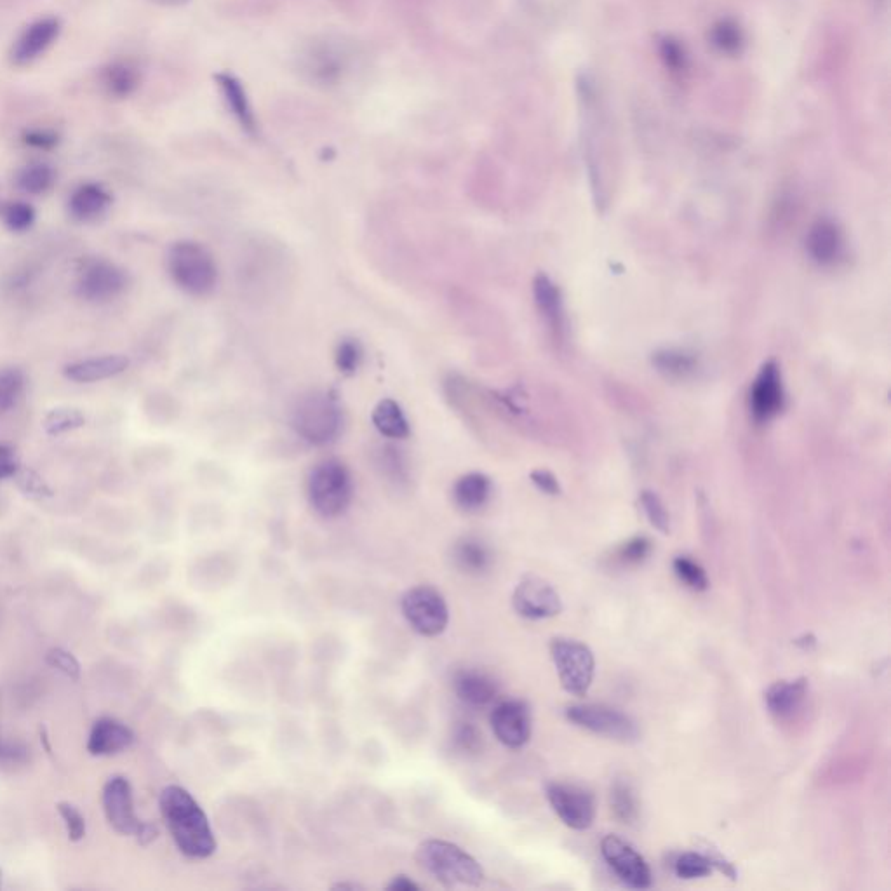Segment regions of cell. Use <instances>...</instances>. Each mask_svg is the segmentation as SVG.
I'll return each mask as SVG.
<instances>
[{"label": "cell", "mask_w": 891, "mask_h": 891, "mask_svg": "<svg viewBox=\"0 0 891 891\" xmlns=\"http://www.w3.org/2000/svg\"><path fill=\"white\" fill-rule=\"evenodd\" d=\"M416 862L446 888L479 886L483 883L481 864L470 853L444 839H427L416 848Z\"/></svg>", "instance_id": "obj_2"}, {"label": "cell", "mask_w": 891, "mask_h": 891, "mask_svg": "<svg viewBox=\"0 0 891 891\" xmlns=\"http://www.w3.org/2000/svg\"><path fill=\"white\" fill-rule=\"evenodd\" d=\"M103 810L108 824L119 834L136 836L140 831L143 822L134 813L133 789L126 778L114 777L108 780L103 789Z\"/></svg>", "instance_id": "obj_14"}, {"label": "cell", "mask_w": 891, "mask_h": 891, "mask_svg": "<svg viewBox=\"0 0 891 891\" xmlns=\"http://www.w3.org/2000/svg\"><path fill=\"white\" fill-rule=\"evenodd\" d=\"M14 477H18V483H20L21 488L27 491V493H34V495H42L44 491H46V486L42 483L41 477L34 474L32 470H21L18 469V472L14 474Z\"/></svg>", "instance_id": "obj_45"}, {"label": "cell", "mask_w": 891, "mask_h": 891, "mask_svg": "<svg viewBox=\"0 0 891 891\" xmlns=\"http://www.w3.org/2000/svg\"><path fill=\"white\" fill-rule=\"evenodd\" d=\"M606 864L617 878L629 888L644 890L651 886V869L641 853H637L629 843L617 836H606L601 843Z\"/></svg>", "instance_id": "obj_11"}, {"label": "cell", "mask_w": 891, "mask_h": 891, "mask_svg": "<svg viewBox=\"0 0 891 891\" xmlns=\"http://www.w3.org/2000/svg\"><path fill=\"white\" fill-rule=\"evenodd\" d=\"M512 606L517 615L528 620L556 617L563 611V603L557 590L538 577H526L517 583L512 594Z\"/></svg>", "instance_id": "obj_12"}, {"label": "cell", "mask_w": 891, "mask_h": 891, "mask_svg": "<svg viewBox=\"0 0 891 891\" xmlns=\"http://www.w3.org/2000/svg\"><path fill=\"white\" fill-rule=\"evenodd\" d=\"M651 543L646 538H634L625 543L622 549L618 550V561L622 566H637V564L646 561V557L650 556Z\"/></svg>", "instance_id": "obj_38"}, {"label": "cell", "mask_w": 891, "mask_h": 891, "mask_svg": "<svg viewBox=\"0 0 891 891\" xmlns=\"http://www.w3.org/2000/svg\"><path fill=\"white\" fill-rule=\"evenodd\" d=\"M110 204L112 195L108 194L107 188L101 187L98 183H84L81 187L75 188L74 194L70 195L68 209L75 220L93 222L107 213Z\"/></svg>", "instance_id": "obj_22"}, {"label": "cell", "mask_w": 891, "mask_h": 891, "mask_svg": "<svg viewBox=\"0 0 891 891\" xmlns=\"http://www.w3.org/2000/svg\"><path fill=\"white\" fill-rule=\"evenodd\" d=\"M25 378L18 369L0 371V413H6L16 406L23 392Z\"/></svg>", "instance_id": "obj_34"}, {"label": "cell", "mask_w": 891, "mask_h": 891, "mask_svg": "<svg viewBox=\"0 0 891 891\" xmlns=\"http://www.w3.org/2000/svg\"><path fill=\"white\" fill-rule=\"evenodd\" d=\"M547 799L552 810L564 824L585 831L594 824L596 818V801L589 791L573 784H550L547 787Z\"/></svg>", "instance_id": "obj_10"}, {"label": "cell", "mask_w": 891, "mask_h": 891, "mask_svg": "<svg viewBox=\"0 0 891 891\" xmlns=\"http://www.w3.org/2000/svg\"><path fill=\"white\" fill-rule=\"evenodd\" d=\"M490 496L491 481L479 472L460 477L453 486V502L463 512H477L483 509Z\"/></svg>", "instance_id": "obj_25"}, {"label": "cell", "mask_w": 891, "mask_h": 891, "mask_svg": "<svg viewBox=\"0 0 891 891\" xmlns=\"http://www.w3.org/2000/svg\"><path fill=\"white\" fill-rule=\"evenodd\" d=\"M215 81L222 91L223 100L227 103L230 114L234 115L235 121L239 122V126L249 136H256L258 126H256L255 114L249 105L248 94H246V89L242 88L241 81L227 72L216 74Z\"/></svg>", "instance_id": "obj_21"}, {"label": "cell", "mask_w": 891, "mask_h": 891, "mask_svg": "<svg viewBox=\"0 0 891 891\" xmlns=\"http://www.w3.org/2000/svg\"><path fill=\"white\" fill-rule=\"evenodd\" d=\"M373 425L383 437L389 439H404L409 436L408 418L404 415L401 406L392 399H383L378 402L373 411Z\"/></svg>", "instance_id": "obj_27"}, {"label": "cell", "mask_w": 891, "mask_h": 891, "mask_svg": "<svg viewBox=\"0 0 891 891\" xmlns=\"http://www.w3.org/2000/svg\"><path fill=\"white\" fill-rule=\"evenodd\" d=\"M784 406V387H782V376L778 373L777 364L768 362L761 373H759L756 382L752 385L751 390V411L752 415L759 422H768L773 416L778 415V411Z\"/></svg>", "instance_id": "obj_15"}, {"label": "cell", "mask_w": 891, "mask_h": 891, "mask_svg": "<svg viewBox=\"0 0 891 891\" xmlns=\"http://www.w3.org/2000/svg\"><path fill=\"white\" fill-rule=\"evenodd\" d=\"M491 728L505 747L521 749L531 738L530 707L523 700L500 702L491 712Z\"/></svg>", "instance_id": "obj_13"}, {"label": "cell", "mask_w": 891, "mask_h": 891, "mask_svg": "<svg viewBox=\"0 0 891 891\" xmlns=\"http://www.w3.org/2000/svg\"><path fill=\"white\" fill-rule=\"evenodd\" d=\"M453 740H455L456 747L462 752H477L483 744L481 733L476 726H472L470 723L460 724L455 730Z\"/></svg>", "instance_id": "obj_41"}, {"label": "cell", "mask_w": 891, "mask_h": 891, "mask_svg": "<svg viewBox=\"0 0 891 891\" xmlns=\"http://www.w3.org/2000/svg\"><path fill=\"white\" fill-rule=\"evenodd\" d=\"M307 495L319 516L328 519L342 516L354 498V481L349 469L338 460L317 463L307 481Z\"/></svg>", "instance_id": "obj_4"}, {"label": "cell", "mask_w": 891, "mask_h": 891, "mask_svg": "<svg viewBox=\"0 0 891 891\" xmlns=\"http://www.w3.org/2000/svg\"><path fill=\"white\" fill-rule=\"evenodd\" d=\"M159 806L171 838L185 857L204 860L215 853V832L208 815L187 789L168 785L161 792Z\"/></svg>", "instance_id": "obj_1"}, {"label": "cell", "mask_w": 891, "mask_h": 891, "mask_svg": "<svg viewBox=\"0 0 891 891\" xmlns=\"http://www.w3.org/2000/svg\"><path fill=\"white\" fill-rule=\"evenodd\" d=\"M550 655L556 664L559 681L563 684L564 690L577 697L587 695L596 670L594 653L590 651L589 646L575 639L557 637L550 643Z\"/></svg>", "instance_id": "obj_7"}, {"label": "cell", "mask_w": 891, "mask_h": 891, "mask_svg": "<svg viewBox=\"0 0 891 891\" xmlns=\"http://www.w3.org/2000/svg\"><path fill=\"white\" fill-rule=\"evenodd\" d=\"M808 698V679L799 677L794 681H778L766 691V707L771 716L780 723L792 721L798 716Z\"/></svg>", "instance_id": "obj_17"}, {"label": "cell", "mask_w": 891, "mask_h": 891, "mask_svg": "<svg viewBox=\"0 0 891 891\" xmlns=\"http://www.w3.org/2000/svg\"><path fill=\"white\" fill-rule=\"evenodd\" d=\"M168 272L187 295H209L218 282L215 258L199 242H175L168 251Z\"/></svg>", "instance_id": "obj_3"}, {"label": "cell", "mask_w": 891, "mask_h": 891, "mask_svg": "<svg viewBox=\"0 0 891 891\" xmlns=\"http://www.w3.org/2000/svg\"><path fill=\"white\" fill-rule=\"evenodd\" d=\"M86 423V416L79 409L58 408L47 413L44 418V429L49 436H63L72 430L81 429Z\"/></svg>", "instance_id": "obj_32"}, {"label": "cell", "mask_w": 891, "mask_h": 891, "mask_svg": "<svg viewBox=\"0 0 891 891\" xmlns=\"http://www.w3.org/2000/svg\"><path fill=\"white\" fill-rule=\"evenodd\" d=\"M611 811L622 824H634L639 817V803L632 785L625 780H615L610 791Z\"/></svg>", "instance_id": "obj_29"}, {"label": "cell", "mask_w": 891, "mask_h": 891, "mask_svg": "<svg viewBox=\"0 0 891 891\" xmlns=\"http://www.w3.org/2000/svg\"><path fill=\"white\" fill-rule=\"evenodd\" d=\"M23 141L30 147L49 150V148H53L58 143V136L51 133V131H30V133L25 134Z\"/></svg>", "instance_id": "obj_46"}, {"label": "cell", "mask_w": 891, "mask_h": 891, "mask_svg": "<svg viewBox=\"0 0 891 891\" xmlns=\"http://www.w3.org/2000/svg\"><path fill=\"white\" fill-rule=\"evenodd\" d=\"M18 469H20V463H18V456L14 453V449L0 444V481H4L7 477H14Z\"/></svg>", "instance_id": "obj_44"}, {"label": "cell", "mask_w": 891, "mask_h": 891, "mask_svg": "<svg viewBox=\"0 0 891 891\" xmlns=\"http://www.w3.org/2000/svg\"><path fill=\"white\" fill-rule=\"evenodd\" d=\"M401 611L409 627L420 636L437 637L448 629V603L443 594L430 585L406 590L401 597Z\"/></svg>", "instance_id": "obj_6"}, {"label": "cell", "mask_w": 891, "mask_h": 891, "mask_svg": "<svg viewBox=\"0 0 891 891\" xmlns=\"http://www.w3.org/2000/svg\"><path fill=\"white\" fill-rule=\"evenodd\" d=\"M305 67L307 74L314 81L322 82V84H333L338 81L343 74L345 68V56L340 51H336L335 47L321 46L310 51L305 58Z\"/></svg>", "instance_id": "obj_26"}, {"label": "cell", "mask_w": 891, "mask_h": 891, "mask_svg": "<svg viewBox=\"0 0 891 891\" xmlns=\"http://www.w3.org/2000/svg\"><path fill=\"white\" fill-rule=\"evenodd\" d=\"M101 82L110 96L128 98L140 86V74L133 65L117 61L103 70Z\"/></svg>", "instance_id": "obj_28"}, {"label": "cell", "mask_w": 891, "mask_h": 891, "mask_svg": "<svg viewBox=\"0 0 891 891\" xmlns=\"http://www.w3.org/2000/svg\"><path fill=\"white\" fill-rule=\"evenodd\" d=\"M56 180L54 169L47 164H30L20 171L16 178L18 187L30 195H42L51 190Z\"/></svg>", "instance_id": "obj_30"}, {"label": "cell", "mask_w": 891, "mask_h": 891, "mask_svg": "<svg viewBox=\"0 0 891 891\" xmlns=\"http://www.w3.org/2000/svg\"><path fill=\"white\" fill-rule=\"evenodd\" d=\"M61 23L56 18H41L34 21L25 32L18 37L11 49V60L16 65H28L41 58L60 35Z\"/></svg>", "instance_id": "obj_16"}, {"label": "cell", "mask_w": 891, "mask_h": 891, "mask_svg": "<svg viewBox=\"0 0 891 891\" xmlns=\"http://www.w3.org/2000/svg\"><path fill=\"white\" fill-rule=\"evenodd\" d=\"M128 286V275L107 260H91L77 277V295L86 302L105 303L115 300Z\"/></svg>", "instance_id": "obj_9"}, {"label": "cell", "mask_w": 891, "mask_h": 891, "mask_svg": "<svg viewBox=\"0 0 891 891\" xmlns=\"http://www.w3.org/2000/svg\"><path fill=\"white\" fill-rule=\"evenodd\" d=\"M535 298L538 309L552 326L561 324V298L556 284L549 277L540 275L535 281Z\"/></svg>", "instance_id": "obj_31"}, {"label": "cell", "mask_w": 891, "mask_h": 891, "mask_svg": "<svg viewBox=\"0 0 891 891\" xmlns=\"http://www.w3.org/2000/svg\"><path fill=\"white\" fill-rule=\"evenodd\" d=\"M47 662H49V665H53L54 669L60 670L65 676L72 677V679H77V677L81 676V665H79V662L75 660L72 653L61 650V648L49 651Z\"/></svg>", "instance_id": "obj_42"}, {"label": "cell", "mask_w": 891, "mask_h": 891, "mask_svg": "<svg viewBox=\"0 0 891 891\" xmlns=\"http://www.w3.org/2000/svg\"><path fill=\"white\" fill-rule=\"evenodd\" d=\"M387 890L390 891H418L420 890V886L416 885L413 879L408 878V876H404V874H399L396 878L390 881L389 886H387Z\"/></svg>", "instance_id": "obj_47"}, {"label": "cell", "mask_w": 891, "mask_h": 891, "mask_svg": "<svg viewBox=\"0 0 891 891\" xmlns=\"http://www.w3.org/2000/svg\"><path fill=\"white\" fill-rule=\"evenodd\" d=\"M533 481L538 484V488H540V490L545 491V493H550V495H554V493H557V491H559V488H557L556 479H554V477H550L547 472H536V474H533Z\"/></svg>", "instance_id": "obj_48"}, {"label": "cell", "mask_w": 891, "mask_h": 891, "mask_svg": "<svg viewBox=\"0 0 891 891\" xmlns=\"http://www.w3.org/2000/svg\"><path fill=\"white\" fill-rule=\"evenodd\" d=\"M453 691L462 704L486 707L498 697V684L483 670L463 669L453 677Z\"/></svg>", "instance_id": "obj_18"}, {"label": "cell", "mask_w": 891, "mask_h": 891, "mask_svg": "<svg viewBox=\"0 0 891 891\" xmlns=\"http://www.w3.org/2000/svg\"><path fill=\"white\" fill-rule=\"evenodd\" d=\"M35 222V209L27 202H13L4 211V223L11 232H27Z\"/></svg>", "instance_id": "obj_36"}, {"label": "cell", "mask_w": 891, "mask_h": 891, "mask_svg": "<svg viewBox=\"0 0 891 891\" xmlns=\"http://www.w3.org/2000/svg\"><path fill=\"white\" fill-rule=\"evenodd\" d=\"M335 888L336 890H347V888H349V890H356V888H359V885H354V883H340V885H336Z\"/></svg>", "instance_id": "obj_51"}, {"label": "cell", "mask_w": 891, "mask_h": 891, "mask_svg": "<svg viewBox=\"0 0 891 891\" xmlns=\"http://www.w3.org/2000/svg\"><path fill=\"white\" fill-rule=\"evenodd\" d=\"M150 2L159 4V6L178 7L187 4L188 0H150Z\"/></svg>", "instance_id": "obj_50"}, {"label": "cell", "mask_w": 891, "mask_h": 891, "mask_svg": "<svg viewBox=\"0 0 891 891\" xmlns=\"http://www.w3.org/2000/svg\"><path fill=\"white\" fill-rule=\"evenodd\" d=\"M58 811L67 827L68 838L72 841H81L86 836V820L82 817L81 811L68 803L58 804Z\"/></svg>", "instance_id": "obj_39"}, {"label": "cell", "mask_w": 891, "mask_h": 891, "mask_svg": "<svg viewBox=\"0 0 891 891\" xmlns=\"http://www.w3.org/2000/svg\"><path fill=\"white\" fill-rule=\"evenodd\" d=\"M129 368V359L122 354L89 357L65 366V376L75 383H96L114 378Z\"/></svg>", "instance_id": "obj_19"}, {"label": "cell", "mask_w": 891, "mask_h": 891, "mask_svg": "<svg viewBox=\"0 0 891 891\" xmlns=\"http://www.w3.org/2000/svg\"><path fill=\"white\" fill-rule=\"evenodd\" d=\"M674 869L681 879H698L712 874L714 865L705 853H683L677 858Z\"/></svg>", "instance_id": "obj_33"}, {"label": "cell", "mask_w": 891, "mask_h": 891, "mask_svg": "<svg viewBox=\"0 0 891 891\" xmlns=\"http://www.w3.org/2000/svg\"><path fill=\"white\" fill-rule=\"evenodd\" d=\"M672 566H674V573H676L677 578L686 587H690L691 590H697V592L709 589L707 573H705L704 568L700 564L691 561L690 557H677Z\"/></svg>", "instance_id": "obj_35"}, {"label": "cell", "mask_w": 891, "mask_h": 891, "mask_svg": "<svg viewBox=\"0 0 891 891\" xmlns=\"http://www.w3.org/2000/svg\"><path fill=\"white\" fill-rule=\"evenodd\" d=\"M811 258L820 265H831L843 253V234L832 222H818L811 227L806 241Z\"/></svg>", "instance_id": "obj_23"}, {"label": "cell", "mask_w": 891, "mask_h": 891, "mask_svg": "<svg viewBox=\"0 0 891 891\" xmlns=\"http://www.w3.org/2000/svg\"><path fill=\"white\" fill-rule=\"evenodd\" d=\"M291 422L303 441L324 446L340 434L342 411L335 397L329 396L328 392H312L298 401Z\"/></svg>", "instance_id": "obj_5"}, {"label": "cell", "mask_w": 891, "mask_h": 891, "mask_svg": "<svg viewBox=\"0 0 891 891\" xmlns=\"http://www.w3.org/2000/svg\"><path fill=\"white\" fill-rule=\"evenodd\" d=\"M571 723L596 735L630 744L639 738L637 724L624 712L601 704L571 705L566 711Z\"/></svg>", "instance_id": "obj_8"}, {"label": "cell", "mask_w": 891, "mask_h": 891, "mask_svg": "<svg viewBox=\"0 0 891 891\" xmlns=\"http://www.w3.org/2000/svg\"><path fill=\"white\" fill-rule=\"evenodd\" d=\"M134 742L131 728L121 721L103 717L96 721L88 740V751L93 756H112L129 749Z\"/></svg>", "instance_id": "obj_20"}, {"label": "cell", "mask_w": 891, "mask_h": 891, "mask_svg": "<svg viewBox=\"0 0 891 891\" xmlns=\"http://www.w3.org/2000/svg\"><path fill=\"white\" fill-rule=\"evenodd\" d=\"M159 836V831H157V827L152 824H147V822H143L140 827V831L136 834V838L140 841L141 845H150L155 838Z\"/></svg>", "instance_id": "obj_49"}, {"label": "cell", "mask_w": 891, "mask_h": 891, "mask_svg": "<svg viewBox=\"0 0 891 891\" xmlns=\"http://www.w3.org/2000/svg\"><path fill=\"white\" fill-rule=\"evenodd\" d=\"M451 557L456 570L467 575H483L493 564L490 547L474 536H465L462 540H458L453 547Z\"/></svg>", "instance_id": "obj_24"}, {"label": "cell", "mask_w": 891, "mask_h": 891, "mask_svg": "<svg viewBox=\"0 0 891 891\" xmlns=\"http://www.w3.org/2000/svg\"><path fill=\"white\" fill-rule=\"evenodd\" d=\"M361 361L362 349L357 340H343L336 347V368L340 369L345 375L356 373L357 368L361 366Z\"/></svg>", "instance_id": "obj_37"}, {"label": "cell", "mask_w": 891, "mask_h": 891, "mask_svg": "<svg viewBox=\"0 0 891 891\" xmlns=\"http://www.w3.org/2000/svg\"><path fill=\"white\" fill-rule=\"evenodd\" d=\"M643 507L651 524L657 530L662 531V533H667L669 531V514H667V510H665L664 505L658 500L657 496L651 495V493H644Z\"/></svg>", "instance_id": "obj_40"}, {"label": "cell", "mask_w": 891, "mask_h": 891, "mask_svg": "<svg viewBox=\"0 0 891 891\" xmlns=\"http://www.w3.org/2000/svg\"><path fill=\"white\" fill-rule=\"evenodd\" d=\"M657 364L665 371L676 373V375H683V373L691 371V368H693V361H691L690 357L684 356V354H674V352H667L664 356L660 354Z\"/></svg>", "instance_id": "obj_43"}]
</instances>
